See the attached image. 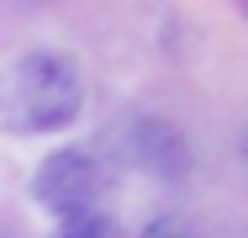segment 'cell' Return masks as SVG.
I'll list each match as a JSON object with an SVG mask.
<instances>
[{"mask_svg": "<svg viewBox=\"0 0 248 238\" xmlns=\"http://www.w3.org/2000/svg\"><path fill=\"white\" fill-rule=\"evenodd\" d=\"M5 111L21 133H63L85 111V74L69 53H27L5 74Z\"/></svg>", "mask_w": 248, "mask_h": 238, "instance_id": "cell-1", "label": "cell"}, {"mask_svg": "<svg viewBox=\"0 0 248 238\" xmlns=\"http://www.w3.org/2000/svg\"><path fill=\"white\" fill-rule=\"evenodd\" d=\"M32 201H37L48 217H58V222L95 212V201H100L95 153H90V148H53L48 159L37 164V175H32Z\"/></svg>", "mask_w": 248, "mask_h": 238, "instance_id": "cell-2", "label": "cell"}, {"mask_svg": "<svg viewBox=\"0 0 248 238\" xmlns=\"http://www.w3.org/2000/svg\"><path fill=\"white\" fill-rule=\"evenodd\" d=\"M122 153H127L132 164H143L148 175H158V180H180V175H185V143H180V133H174L169 122H158V117H132Z\"/></svg>", "mask_w": 248, "mask_h": 238, "instance_id": "cell-3", "label": "cell"}, {"mask_svg": "<svg viewBox=\"0 0 248 238\" xmlns=\"http://www.w3.org/2000/svg\"><path fill=\"white\" fill-rule=\"evenodd\" d=\"M53 238H122L116 228V217H106V212H85V217H69V222H58V233Z\"/></svg>", "mask_w": 248, "mask_h": 238, "instance_id": "cell-4", "label": "cell"}, {"mask_svg": "<svg viewBox=\"0 0 248 238\" xmlns=\"http://www.w3.org/2000/svg\"><path fill=\"white\" fill-rule=\"evenodd\" d=\"M143 238H196L185 222H174V217H158V222H148L143 228Z\"/></svg>", "mask_w": 248, "mask_h": 238, "instance_id": "cell-5", "label": "cell"}]
</instances>
